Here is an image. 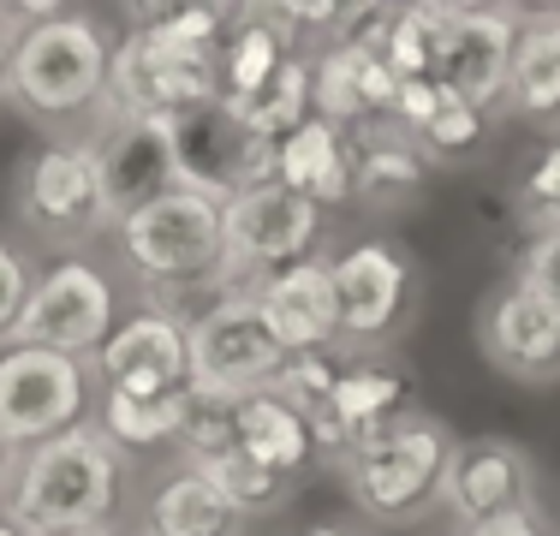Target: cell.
<instances>
[{
	"mask_svg": "<svg viewBox=\"0 0 560 536\" xmlns=\"http://www.w3.org/2000/svg\"><path fill=\"white\" fill-rule=\"evenodd\" d=\"M221 233H226V263L262 287L280 268H299L323 245V209L304 203L299 191H287L280 179L250 185L233 203H221Z\"/></svg>",
	"mask_w": 560,
	"mask_h": 536,
	"instance_id": "cell-10",
	"label": "cell"
},
{
	"mask_svg": "<svg viewBox=\"0 0 560 536\" xmlns=\"http://www.w3.org/2000/svg\"><path fill=\"white\" fill-rule=\"evenodd\" d=\"M518 287H530L542 304H555L560 311V226H549V233H530L525 250H518Z\"/></svg>",
	"mask_w": 560,
	"mask_h": 536,
	"instance_id": "cell-35",
	"label": "cell"
},
{
	"mask_svg": "<svg viewBox=\"0 0 560 536\" xmlns=\"http://www.w3.org/2000/svg\"><path fill=\"white\" fill-rule=\"evenodd\" d=\"M501 114L530 119V126H555L560 119V12H530L518 24Z\"/></svg>",
	"mask_w": 560,
	"mask_h": 536,
	"instance_id": "cell-23",
	"label": "cell"
},
{
	"mask_svg": "<svg viewBox=\"0 0 560 536\" xmlns=\"http://www.w3.org/2000/svg\"><path fill=\"white\" fill-rule=\"evenodd\" d=\"M233 107V119L245 131H257V138L280 143L287 131H299L304 119L316 114V96H311V54H292V60H280V72L269 84H257L250 96H221Z\"/></svg>",
	"mask_w": 560,
	"mask_h": 536,
	"instance_id": "cell-27",
	"label": "cell"
},
{
	"mask_svg": "<svg viewBox=\"0 0 560 536\" xmlns=\"http://www.w3.org/2000/svg\"><path fill=\"white\" fill-rule=\"evenodd\" d=\"M459 536H555V525H549V513L530 501V506H513V513H501V518H483L477 531H459Z\"/></svg>",
	"mask_w": 560,
	"mask_h": 536,
	"instance_id": "cell-37",
	"label": "cell"
},
{
	"mask_svg": "<svg viewBox=\"0 0 560 536\" xmlns=\"http://www.w3.org/2000/svg\"><path fill=\"white\" fill-rule=\"evenodd\" d=\"M90 423V370L48 346L0 352V435L12 453H31L66 429Z\"/></svg>",
	"mask_w": 560,
	"mask_h": 536,
	"instance_id": "cell-7",
	"label": "cell"
},
{
	"mask_svg": "<svg viewBox=\"0 0 560 536\" xmlns=\"http://www.w3.org/2000/svg\"><path fill=\"white\" fill-rule=\"evenodd\" d=\"M513 221L525 226V233H549V226H560V138L530 161L525 185L513 191Z\"/></svg>",
	"mask_w": 560,
	"mask_h": 536,
	"instance_id": "cell-33",
	"label": "cell"
},
{
	"mask_svg": "<svg viewBox=\"0 0 560 536\" xmlns=\"http://www.w3.org/2000/svg\"><path fill=\"white\" fill-rule=\"evenodd\" d=\"M102 394H131V399H179L191 387V352H185V328L155 311L119 316L108 346L96 352Z\"/></svg>",
	"mask_w": 560,
	"mask_h": 536,
	"instance_id": "cell-14",
	"label": "cell"
},
{
	"mask_svg": "<svg viewBox=\"0 0 560 536\" xmlns=\"http://www.w3.org/2000/svg\"><path fill=\"white\" fill-rule=\"evenodd\" d=\"M447 453H453L447 429L435 418H423V411H406L388 429L352 441L335 471H340L358 513L382 518V525H406V518H418L442 494Z\"/></svg>",
	"mask_w": 560,
	"mask_h": 536,
	"instance_id": "cell-4",
	"label": "cell"
},
{
	"mask_svg": "<svg viewBox=\"0 0 560 536\" xmlns=\"http://www.w3.org/2000/svg\"><path fill=\"white\" fill-rule=\"evenodd\" d=\"M311 96H316V119H328L340 131L382 126L394 114V96H399L388 48L323 43V54H311Z\"/></svg>",
	"mask_w": 560,
	"mask_h": 536,
	"instance_id": "cell-18",
	"label": "cell"
},
{
	"mask_svg": "<svg viewBox=\"0 0 560 536\" xmlns=\"http://www.w3.org/2000/svg\"><path fill=\"white\" fill-rule=\"evenodd\" d=\"M238 453H250L257 465H269L280 477H304L323 453H316V435L275 387L238 399Z\"/></svg>",
	"mask_w": 560,
	"mask_h": 536,
	"instance_id": "cell-24",
	"label": "cell"
},
{
	"mask_svg": "<svg viewBox=\"0 0 560 536\" xmlns=\"http://www.w3.org/2000/svg\"><path fill=\"white\" fill-rule=\"evenodd\" d=\"M131 459L96 429V418L19 453L0 506L24 536H78V531H108L126 506Z\"/></svg>",
	"mask_w": 560,
	"mask_h": 536,
	"instance_id": "cell-1",
	"label": "cell"
},
{
	"mask_svg": "<svg viewBox=\"0 0 560 536\" xmlns=\"http://www.w3.org/2000/svg\"><path fill=\"white\" fill-rule=\"evenodd\" d=\"M340 364H346V358H335V352H304V358H287V370H280V382H275V394L287 399L304 423H311L316 453H323L328 465H340V453L352 447V441H346V429H340V418H335Z\"/></svg>",
	"mask_w": 560,
	"mask_h": 536,
	"instance_id": "cell-26",
	"label": "cell"
},
{
	"mask_svg": "<svg viewBox=\"0 0 560 536\" xmlns=\"http://www.w3.org/2000/svg\"><path fill=\"white\" fill-rule=\"evenodd\" d=\"M406 411H411V375L406 370H394V364H340L335 418L346 429V441L376 435V429H388L394 418H406Z\"/></svg>",
	"mask_w": 560,
	"mask_h": 536,
	"instance_id": "cell-25",
	"label": "cell"
},
{
	"mask_svg": "<svg viewBox=\"0 0 560 536\" xmlns=\"http://www.w3.org/2000/svg\"><path fill=\"white\" fill-rule=\"evenodd\" d=\"M114 245L126 257L131 280L143 287V299L179 287H203V280L226 275V233H221V203L173 185L167 197L143 203L138 214L114 226Z\"/></svg>",
	"mask_w": 560,
	"mask_h": 536,
	"instance_id": "cell-3",
	"label": "cell"
},
{
	"mask_svg": "<svg viewBox=\"0 0 560 536\" xmlns=\"http://www.w3.org/2000/svg\"><path fill=\"white\" fill-rule=\"evenodd\" d=\"M453 536H459V531H453Z\"/></svg>",
	"mask_w": 560,
	"mask_h": 536,
	"instance_id": "cell-43",
	"label": "cell"
},
{
	"mask_svg": "<svg viewBox=\"0 0 560 536\" xmlns=\"http://www.w3.org/2000/svg\"><path fill=\"white\" fill-rule=\"evenodd\" d=\"M275 179L287 191H299L304 203L316 209H346L352 203V131L328 126V119H304L299 131L280 138V155H275Z\"/></svg>",
	"mask_w": 560,
	"mask_h": 536,
	"instance_id": "cell-22",
	"label": "cell"
},
{
	"mask_svg": "<svg viewBox=\"0 0 560 536\" xmlns=\"http://www.w3.org/2000/svg\"><path fill=\"white\" fill-rule=\"evenodd\" d=\"M477 346L506 382H560V311L506 280L477 316Z\"/></svg>",
	"mask_w": 560,
	"mask_h": 536,
	"instance_id": "cell-16",
	"label": "cell"
},
{
	"mask_svg": "<svg viewBox=\"0 0 560 536\" xmlns=\"http://www.w3.org/2000/svg\"><path fill=\"white\" fill-rule=\"evenodd\" d=\"M430 167L435 161L423 155L394 119L352 131V203H364L376 214H399V209L423 203V191H430Z\"/></svg>",
	"mask_w": 560,
	"mask_h": 536,
	"instance_id": "cell-20",
	"label": "cell"
},
{
	"mask_svg": "<svg viewBox=\"0 0 560 536\" xmlns=\"http://www.w3.org/2000/svg\"><path fill=\"white\" fill-rule=\"evenodd\" d=\"M12 43H19V36H12L7 24H0V90H7V66H12Z\"/></svg>",
	"mask_w": 560,
	"mask_h": 536,
	"instance_id": "cell-38",
	"label": "cell"
},
{
	"mask_svg": "<svg viewBox=\"0 0 560 536\" xmlns=\"http://www.w3.org/2000/svg\"><path fill=\"white\" fill-rule=\"evenodd\" d=\"M406 138L418 143L430 161H459V155H471L477 143L489 138V114H483V107H471L465 96H453V90L442 84V90H435V102H430V114H423Z\"/></svg>",
	"mask_w": 560,
	"mask_h": 536,
	"instance_id": "cell-31",
	"label": "cell"
},
{
	"mask_svg": "<svg viewBox=\"0 0 560 536\" xmlns=\"http://www.w3.org/2000/svg\"><path fill=\"white\" fill-rule=\"evenodd\" d=\"M12 465H19V453L7 447V435H0V489H7V477H12Z\"/></svg>",
	"mask_w": 560,
	"mask_h": 536,
	"instance_id": "cell-39",
	"label": "cell"
},
{
	"mask_svg": "<svg viewBox=\"0 0 560 536\" xmlns=\"http://www.w3.org/2000/svg\"><path fill=\"white\" fill-rule=\"evenodd\" d=\"M257 311L269 322L287 358L335 352L340 346V311H335V268L328 257H311L299 268H280L257 287Z\"/></svg>",
	"mask_w": 560,
	"mask_h": 536,
	"instance_id": "cell-19",
	"label": "cell"
},
{
	"mask_svg": "<svg viewBox=\"0 0 560 536\" xmlns=\"http://www.w3.org/2000/svg\"><path fill=\"white\" fill-rule=\"evenodd\" d=\"M537 482V465L518 441L506 435H471V441H453L447 453V471H442V494L435 501L453 513L459 531H477L483 518H501L513 506H530Z\"/></svg>",
	"mask_w": 560,
	"mask_h": 536,
	"instance_id": "cell-13",
	"label": "cell"
},
{
	"mask_svg": "<svg viewBox=\"0 0 560 536\" xmlns=\"http://www.w3.org/2000/svg\"><path fill=\"white\" fill-rule=\"evenodd\" d=\"M335 311H340V346H382L399 334L411 299H418V275L411 257L388 238H358L335 263Z\"/></svg>",
	"mask_w": 560,
	"mask_h": 536,
	"instance_id": "cell-12",
	"label": "cell"
},
{
	"mask_svg": "<svg viewBox=\"0 0 560 536\" xmlns=\"http://www.w3.org/2000/svg\"><path fill=\"white\" fill-rule=\"evenodd\" d=\"M221 96V60L162 36L155 24H131L108 60V102L114 119H173L197 102Z\"/></svg>",
	"mask_w": 560,
	"mask_h": 536,
	"instance_id": "cell-5",
	"label": "cell"
},
{
	"mask_svg": "<svg viewBox=\"0 0 560 536\" xmlns=\"http://www.w3.org/2000/svg\"><path fill=\"white\" fill-rule=\"evenodd\" d=\"M31 292H36V263L24 257L12 238H0V352L19 340V322H24Z\"/></svg>",
	"mask_w": 560,
	"mask_h": 536,
	"instance_id": "cell-34",
	"label": "cell"
},
{
	"mask_svg": "<svg viewBox=\"0 0 560 536\" xmlns=\"http://www.w3.org/2000/svg\"><path fill=\"white\" fill-rule=\"evenodd\" d=\"M0 536H24V531H19V525H12V518H7V513H0Z\"/></svg>",
	"mask_w": 560,
	"mask_h": 536,
	"instance_id": "cell-41",
	"label": "cell"
},
{
	"mask_svg": "<svg viewBox=\"0 0 560 536\" xmlns=\"http://www.w3.org/2000/svg\"><path fill=\"white\" fill-rule=\"evenodd\" d=\"M78 536H114V531H78Z\"/></svg>",
	"mask_w": 560,
	"mask_h": 536,
	"instance_id": "cell-42",
	"label": "cell"
},
{
	"mask_svg": "<svg viewBox=\"0 0 560 536\" xmlns=\"http://www.w3.org/2000/svg\"><path fill=\"white\" fill-rule=\"evenodd\" d=\"M96 119H102V126L90 131V143H96L108 214L119 226L126 214H138L143 203L167 197L173 185H179V173H173V150H167L162 119H114V114H96Z\"/></svg>",
	"mask_w": 560,
	"mask_h": 536,
	"instance_id": "cell-17",
	"label": "cell"
},
{
	"mask_svg": "<svg viewBox=\"0 0 560 536\" xmlns=\"http://www.w3.org/2000/svg\"><path fill=\"white\" fill-rule=\"evenodd\" d=\"M185 352H191V382L215 387V394H262V387L280 382L287 370V352L269 334L257 299H226L221 311H209L203 322L185 328Z\"/></svg>",
	"mask_w": 560,
	"mask_h": 536,
	"instance_id": "cell-11",
	"label": "cell"
},
{
	"mask_svg": "<svg viewBox=\"0 0 560 536\" xmlns=\"http://www.w3.org/2000/svg\"><path fill=\"white\" fill-rule=\"evenodd\" d=\"M518 24L525 12L513 7H447V54H442V84L471 107L495 114L506 102V72H513Z\"/></svg>",
	"mask_w": 560,
	"mask_h": 536,
	"instance_id": "cell-15",
	"label": "cell"
},
{
	"mask_svg": "<svg viewBox=\"0 0 560 536\" xmlns=\"http://www.w3.org/2000/svg\"><path fill=\"white\" fill-rule=\"evenodd\" d=\"M119 328V292L90 257H60L48 275H36V292L24 304L19 340L12 346H48L78 364H96V352Z\"/></svg>",
	"mask_w": 560,
	"mask_h": 536,
	"instance_id": "cell-9",
	"label": "cell"
},
{
	"mask_svg": "<svg viewBox=\"0 0 560 536\" xmlns=\"http://www.w3.org/2000/svg\"><path fill=\"white\" fill-rule=\"evenodd\" d=\"M138 536H245L238 506L215 489V477L191 459H173L143 494Z\"/></svg>",
	"mask_w": 560,
	"mask_h": 536,
	"instance_id": "cell-21",
	"label": "cell"
},
{
	"mask_svg": "<svg viewBox=\"0 0 560 536\" xmlns=\"http://www.w3.org/2000/svg\"><path fill=\"white\" fill-rule=\"evenodd\" d=\"M299 536H358V531H346V525H311V531H299Z\"/></svg>",
	"mask_w": 560,
	"mask_h": 536,
	"instance_id": "cell-40",
	"label": "cell"
},
{
	"mask_svg": "<svg viewBox=\"0 0 560 536\" xmlns=\"http://www.w3.org/2000/svg\"><path fill=\"white\" fill-rule=\"evenodd\" d=\"M280 19H287L299 36H335L346 7L340 0H280Z\"/></svg>",
	"mask_w": 560,
	"mask_h": 536,
	"instance_id": "cell-36",
	"label": "cell"
},
{
	"mask_svg": "<svg viewBox=\"0 0 560 536\" xmlns=\"http://www.w3.org/2000/svg\"><path fill=\"white\" fill-rule=\"evenodd\" d=\"M162 131H167V150H173V173H179V185H185V191H197V197H209V203H233L238 191L275 179L280 143L245 131L221 96L162 119Z\"/></svg>",
	"mask_w": 560,
	"mask_h": 536,
	"instance_id": "cell-6",
	"label": "cell"
},
{
	"mask_svg": "<svg viewBox=\"0 0 560 536\" xmlns=\"http://www.w3.org/2000/svg\"><path fill=\"white\" fill-rule=\"evenodd\" d=\"M203 471L215 477V489L238 506V518H250V513H275V506L292 494V477H280V471H269V465H257L250 453H238V447L226 453V459L203 465Z\"/></svg>",
	"mask_w": 560,
	"mask_h": 536,
	"instance_id": "cell-32",
	"label": "cell"
},
{
	"mask_svg": "<svg viewBox=\"0 0 560 536\" xmlns=\"http://www.w3.org/2000/svg\"><path fill=\"white\" fill-rule=\"evenodd\" d=\"M447 7L453 0H423V7H394L388 24V66L399 84H442L447 54Z\"/></svg>",
	"mask_w": 560,
	"mask_h": 536,
	"instance_id": "cell-28",
	"label": "cell"
},
{
	"mask_svg": "<svg viewBox=\"0 0 560 536\" xmlns=\"http://www.w3.org/2000/svg\"><path fill=\"white\" fill-rule=\"evenodd\" d=\"M185 399V394H179ZM179 399H131V394H102L96 399V429L119 453H162L179 447Z\"/></svg>",
	"mask_w": 560,
	"mask_h": 536,
	"instance_id": "cell-29",
	"label": "cell"
},
{
	"mask_svg": "<svg viewBox=\"0 0 560 536\" xmlns=\"http://www.w3.org/2000/svg\"><path fill=\"white\" fill-rule=\"evenodd\" d=\"M238 447V399L233 394H215V387H185L179 399V459L191 465H215Z\"/></svg>",
	"mask_w": 560,
	"mask_h": 536,
	"instance_id": "cell-30",
	"label": "cell"
},
{
	"mask_svg": "<svg viewBox=\"0 0 560 536\" xmlns=\"http://www.w3.org/2000/svg\"><path fill=\"white\" fill-rule=\"evenodd\" d=\"M108 60H114V43L90 12H55V19L19 31L0 96L19 114L43 119V126H72L84 114H102Z\"/></svg>",
	"mask_w": 560,
	"mask_h": 536,
	"instance_id": "cell-2",
	"label": "cell"
},
{
	"mask_svg": "<svg viewBox=\"0 0 560 536\" xmlns=\"http://www.w3.org/2000/svg\"><path fill=\"white\" fill-rule=\"evenodd\" d=\"M19 221L36 238L55 245H84L96 233H114L108 191H102V167H96V143L90 138H55L48 150L31 155L19 179Z\"/></svg>",
	"mask_w": 560,
	"mask_h": 536,
	"instance_id": "cell-8",
	"label": "cell"
}]
</instances>
